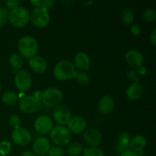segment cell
Segmentation results:
<instances>
[{"mask_svg": "<svg viewBox=\"0 0 156 156\" xmlns=\"http://www.w3.org/2000/svg\"><path fill=\"white\" fill-rule=\"evenodd\" d=\"M18 48L23 56L31 59L38 51L37 41L30 36H24L18 41Z\"/></svg>", "mask_w": 156, "mask_h": 156, "instance_id": "2", "label": "cell"}, {"mask_svg": "<svg viewBox=\"0 0 156 156\" xmlns=\"http://www.w3.org/2000/svg\"><path fill=\"white\" fill-rule=\"evenodd\" d=\"M114 105H115L114 101L112 96L106 94L100 99L98 108V111L101 114L107 115L112 112L114 108Z\"/></svg>", "mask_w": 156, "mask_h": 156, "instance_id": "16", "label": "cell"}, {"mask_svg": "<svg viewBox=\"0 0 156 156\" xmlns=\"http://www.w3.org/2000/svg\"><path fill=\"white\" fill-rule=\"evenodd\" d=\"M156 12L152 8H149L143 12V19L146 21H152L155 19Z\"/></svg>", "mask_w": 156, "mask_h": 156, "instance_id": "30", "label": "cell"}, {"mask_svg": "<svg viewBox=\"0 0 156 156\" xmlns=\"http://www.w3.org/2000/svg\"><path fill=\"white\" fill-rule=\"evenodd\" d=\"M12 149V144L9 141L4 140L0 142V155L6 156L9 155Z\"/></svg>", "mask_w": 156, "mask_h": 156, "instance_id": "28", "label": "cell"}, {"mask_svg": "<svg viewBox=\"0 0 156 156\" xmlns=\"http://www.w3.org/2000/svg\"><path fill=\"white\" fill-rule=\"evenodd\" d=\"M53 117L55 121L62 126L67 124V123L71 120L72 113L68 107L63 105H59L53 109Z\"/></svg>", "mask_w": 156, "mask_h": 156, "instance_id": "9", "label": "cell"}, {"mask_svg": "<svg viewBox=\"0 0 156 156\" xmlns=\"http://www.w3.org/2000/svg\"><path fill=\"white\" fill-rule=\"evenodd\" d=\"M68 129L70 133L79 134L83 132L87 127V121L85 119L82 117H75L71 118V120L67 123Z\"/></svg>", "mask_w": 156, "mask_h": 156, "instance_id": "13", "label": "cell"}, {"mask_svg": "<svg viewBox=\"0 0 156 156\" xmlns=\"http://www.w3.org/2000/svg\"><path fill=\"white\" fill-rule=\"evenodd\" d=\"M30 18L35 26L43 27L48 24L50 21V15L47 9L38 6L33 9L30 15Z\"/></svg>", "mask_w": 156, "mask_h": 156, "instance_id": "7", "label": "cell"}, {"mask_svg": "<svg viewBox=\"0 0 156 156\" xmlns=\"http://www.w3.org/2000/svg\"><path fill=\"white\" fill-rule=\"evenodd\" d=\"M119 156H138L136 153L132 152L129 149H127V150H125L123 152H122L121 153H120V155Z\"/></svg>", "mask_w": 156, "mask_h": 156, "instance_id": "37", "label": "cell"}, {"mask_svg": "<svg viewBox=\"0 0 156 156\" xmlns=\"http://www.w3.org/2000/svg\"><path fill=\"white\" fill-rule=\"evenodd\" d=\"M2 101L8 106H14L18 103V94L13 91H7L2 96Z\"/></svg>", "mask_w": 156, "mask_h": 156, "instance_id": "22", "label": "cell"}, {"mask_svg": "<svg viewBox=\"0 0 156 156\" xmlns=\"http://www.w3.org/2000/svg\"><path fill=\"white\" fill-rule=\"evenodd\" d=\"M150 41L152 45H156V29H154L150 34Z\"/></svg>", "mask_w": 156, "mask_h": 156, "instance_id": "38", "label": "cell"}, {"mask_svg": "<svg viewBox=\"0 0 156 156\" xmlns=\"http://www.w3.org/2000/svg\"><path fill=\"white\" fill-rule=\"evenodd\" d=\"M74 66L82 72L88 70L90 66V58L88 55L84 52L78 53L74 57Z\"/></svg>", "mask_w": 156, "mask_h": 156, "instance_id": "17", "label": "cell"}, {"mask_svg": "<svg viewBox=\"0 0 156 156\" xmlns=\"http://www.w3.org/2000/svg\"><path fill=\"white\" fill-rule=\"evenodd\" d=\"M50 149V143L45 137H39L34 141L33 151L36 155L46 156Z\"/></svg>", "mask_w": 156, "mask_h": 156, "instance_id": "15", "label": "cell"}, {"mask_svg": "<svg viewBox=\"0 0 156 156\" xmlns=\"http://www.w3.org/2000/svg\"><path fill=\"white\" fill-rule=\"evenodd\" d=\"M34 128L39 133H48L53 128V120L47 115L40 116L35 120Z\"/></svg>", "mask_w": 156, "mask_h": 156, "instance_id": "12", "label": "cell"}, {"mask_svg": "<svg viewBox=\"0 0 156 156\" xmlns=\"http://www.w3.org/2000/svg\"><path fill=\"white\" fill-rule=\"evenodd\" d=\"M142 94H143V87L140 82L130 84L126 88V95L129 100H138L142 96Z\"/></svg>", "mask_w": 156, "mask_h": 156, "instance_id": "20", "label": "cell"}, {"mask_svg": "<svg viewBox=\"0 0 156 156\" xmlns=\"http://www.w3.org/2000/svg\"><path fill=\"white\" fill-rule=\"evenodd\" d=\"M47 155L48 156H64L65 151L59 146H53V147H50Z\"/></svg>", "mask_w": 156, "mask_h": 156, "instance_id": "31", "label": "cell"}, {"mask_svg": "<svg viewBox=\"0 0 156 156\" xmlns=\"http://www.w3.org/2000/svg\"><path fill=\"white\" fill-rule=\"evenodd\" d=\"M146 146V140L143 136L137 135L130 139L129 143V150L138 155L142 152Z\"/></svg>", "mask_w": 156, "mask_h": 156, "instance_id": "18", "label": "cell"}, {"mask_svg": "<svg viewBox=\"0 0 156 156\" xmlns=\"http://www.w3.org/2000/svg\"><path fill=\"white\" fill-rule=\"evenodd\" d=\"M83 156H105V153L100 148H85Z\"/></svg>", "mask_w": 156, "mask_h": 156, "instance_id": "27", "label": "cell"}, {"mask_svg": "<svg viewBox=\"0 0 156 156\" xmlns=\"http://www.w3.org/2000/svg\"><path fill=\"white\" fill-rule=\"evenodd\" d=\"M11 24L16 27H23L28 23L30 14L26 8L18 6L12 9L9 13V18Z\"/></svg>", "mask_w": 156, "mask_h": 156, "instance_id": "3", "label": "cell"}, {"mask_svg": "<svg viewBox=\"0 0 156 156\" xmlns=\"http://www.w3.org/2000/svg\"><path fill=\"white\" fill-rule=\"evenodd\" d=\"M9 64L14 69H19L24 64L22 56L18 53H13L9 58Z\"/></svg>", "mask_w": 156, "mask_h": 156, "instance_id": "24", "label": "cell"}, {"mask_svg": "<svg viewBox=\"0 0 156 156\" xmlns=\"http://www.w3.org/2000/svg\"><path fill=\"white\" fill-rule=\"evenodd\" d=\"M126 76H127V78L129 80L133 82V83L140 82V76H139L138 72H136V70H129V71L126 73Z\"/></svg>", "mask_w": 156, "mask_h": 156, "instance_id": "34", "label": "cell"}, {"mask_svg": "<svg viewBox=\"0 0 156 156\" xmlns=\"http://www.w3.org/2000/svg\"><path fill=\"white\" fill-rule=\"evenodd\" d=\"M63 98V94L57 88H49L44 90L41 94V100L48 107H56L59 105Z\"/></svg>", "mask_w": 156, "mask_h": 156, "instance_id": "5", "label": "cell"}, {"mask_svg": "<svg viewBox=\"0 0 156 156\" xmlns=\"http://www.w3.org/2000/svg\"><path fill=\"white\" fill-rule=\"evenodd\" d=\"M29 66L31 69L37 73H44L47 68V61L41 56H35L31 58L29 61Z\"/></svg>", "mask_w": 156, "mask_h": 156, "instance_id": "19", "label": "cell"}, {"mask_svg": "<svg viewBox=\"0 0 156 156\" xmlns=\"http://www.w3.org/2000/svg\"><path fill=\"white\" fill-rule=\"evenodd\" d=\"M31 3L33 5H34L35 6L38 7V6H41V7H44L45 9H47V10L54 6L55 5V1L53 0H44V1H31Z\"/></svg>", "mask_w": 156, "mask_h": 156, "instance_id": "29", "label": "cell"}, {"mask_svg": "<svg viewBox=\"0 0 156 156\" xmlns=\"http://www.w3.org/2000/svg\"><path fill=\"white\" fill-rule=\"evenodd\" d=\"M130 140V136L128 133H122L119 135L118 143L117 145V152H120L127 150L129 148V143Z\"/></svg>", "mask_w": 156, "mask_h": 156, "instance_id": "21", "label": "cell"}, {"mask_svg": "<svg viewBox=\"0 0 156 156\" xmlns=\"http://www.w3.org/2000/svg\"><path fill=\"white\" fill-rule=\"evenodd\" d=\"M21 123V119L16 114H12L9 118V124L13 128H18L20 126Z\"/></svg>", "mask_w": 156, "mask_h": 156, "instance_id": "33", "label": "cell"}, {"mask_svg": "<svg viewBox=\"0 0 156 156\" xmlns=\"http://www.w3.org/2000/svg\"><path fill=\"white\" fill-rule=\"evenodd\" d=\"M32 84V78L30 73L26 69H20L15 76V85L17 89L26 91L30 89Z\"/></svg>", "mask_w": 156, "mask_h": 156, "instance_id": "8", "label": "cell"}, {"mask_svg": "<svg viewBox=\"0 0 156 156\" xmlns=\"http://www.w3.org/2000/svg\"><path fill=\"white\" fill-rule=\"evenodd\" d=\"M131 33L133 35H138L140 33V27L138 24H133L130 28Z\"/></svg>", "mask_w": 156, "mask_h": 156, "instance_id": "36", "label": "cell"}, {"mask_svg": "<svg viewBox=\"0 0 156 156\" xmlns=\"http://www.w3.org/2000/svg\"><path fill=\"white\" fill-rule=\"evenodd\" d=\"M21 3V2L18 1V0H8L5 2V5L9 9H15L17 7H18Z\"/></svg>", "mask_w": 156, "mask_h": 156, "instance_id": "35", "label": "cell"}, {"mask_svg": "<svg viewBox=\"0 0 156 156\" xmlns=\"http://www.w3.org/2000/svg\"><path fill=\"white\" fill-rule=\"evenodd\" d=\"M125 58H126V62L131 67L139 69L141 66H143L144 58H143V54L140 51H138V50H129L126 53V55H125Z\"/></svg>", "mask_w": 156, "mask_h": 156, "instance_id": "14", "label": "cell"}, {"mask_svg": "<svg viewBox=\"0 0 156 156\" xmlns=\"http://www.w3.org/2000/svg\"><path fill=\"white\" fill-rule=\"evenodd\" d=\"M50 138L53 143L59 147L69 144L72 136L68 128L58 125L53 127L50 131Z\"/></svg>", "mask_w": 156, "mask_h": 156, "instance_id": "4", "label": "cell"}, {"mask_svg": "<svg viewBox=\"0 0 156 156\" xmlns=\"http://www.w3.org/2000/svg\"><path fill=\"white\" fill-rule=\"evenodd\" d=\"M18 107L21 112L25 114H33L40 109L41 101L36 96H24L19 101Z\"/></svg>", "mask_w": 156, "mask_h": 156, "instance_id": "6", "label": "cell"}, {"mask_svg": "<svg viewBox=\"0 0 156 156\" xmlns=\"http://www.w3.org/2000/svg\"><path fill=\"white\" fill-rule=\"evenodd\" d=\"M31 135L27 129L19 126L14 129L12 133V139L13 142L20 146H27L31 141Z\"/></svg>", "mask_w": 156, "mask_h": 156, "instance_id": "10", "label": "cell"}, {"mask_svg": "<svg viewBox=\"0 0 156 156\" xmlns=\"http://www.w3.org/2000/svg\"><path fill=\"white\" fill-rule=\"evenodd\" d=\"M0 91H1V84H0Z\"/></svg>", "mask_w": 156, "mask_h": 156, "instance_id": "40", "label": "cell"}, {"mask_svg": "<svg viewBox=\"0 0 156 156\" xmlns=\"http://www.w3.org/2000/svg\"><path fill=\"white\" fill-rule=\"evenodd\" d=\"M121 20L123 24H126V25L132 24L134 21V14L132 9H129V8L125 9L122 12Z\"/></svg>", "mask_w": 156, "mask_h": 156, "instance_id": "25", "label": "cell"}, {"mask_svg": "<svg viewBox=\"0 0 156 156\" xmlns=\"http://www.w3.org/2000/svg\"><path fill=\"white\" fill-rule=\"evenodd\" d=\"M74 77L76 78V82L82 85H86L90 82L89 76L85 72H78L76 73Z\"/></svg>", "mask_w": 156, "mask_h": 156, "instance_id": "26", "label": "cell"}, {"mask_svg": "<svg viewBox=\"0 0 156 156\" xmlns=\"http://www.w3.org/2000/svg\"><path fill=\"white\" fill-rule=\"evenodd\" d=\"M76 68L69 60H62L57 62L53 68V74L60 81H67L73 79L76 75Z\"/></svg>", "mask_w": 156, "mask_h": 156, "instance_id": "1", "label": "cell"}, {"mask_svg": "<svg viewBox=\"0 0 156 156\" xmlns=\"http://www.w3.org/2000/svg\"><path fill=\"white\" fill-rule=\"evenodd\" d=\"M21 156H36V155L30 151H24L21 153Z\"/></svg>", "mask_w": 156, "mask_h": 156, "instance_id": "39", "label": "cell"}, {"mask_svg": "<svg viewBox=\"0 0 156 156\" xmlns=\"http://www.w3.org/2000/svg\"><path fill=\"white\" fill-rule=\"evenodd\" d=\"M83 138L90 148H97V146H98L101 143L102 134L98 129L94 128H88L84 132Z\"/></svg>", "mask_w": 156, "mask_h": 156, "instance_id": "11", "label": "cell"}, {"mask_svg": "<svg viewBox=\"0 0 156 156\" xmlns=\"http://www.w3.org/2000/svg\"><path fill=\"white\" fill-rule=\"evenodd\" d=\"M83 151V146L80 143H72L67 146L66 153L69 156H78Z\"/></svg>", "mask_w": 156, "mask_h": 156, "instance_id": "23", "label": "cell"}, {"mask_svg": "<svg viewBox=\"0 0 156 156\" xmlns=\"http://www.w3.org/2000/svg\"><path fill=\"white\" fill-rule=\"evenodd\" d=\"M9 18V12L4 8L0 7V27L5 25Z\"/></svg>", "mask_w": 156, "mask_h": 156, "instance_id": "32", "label": "cell"}]
</instances>
